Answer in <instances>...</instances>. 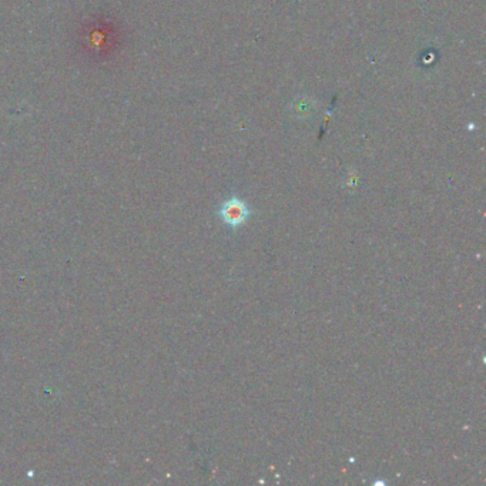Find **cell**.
<instances>
[{
  "label": "cell",
  "mask_w": 486,
  "mask_h": 486,
  "mask_svg": "<svg viewBox=\"0 0 486 486\" xmlns=\"http://www.w3.org/2000/svg\"><path fill=\"white\" fill-rule=\"evenodd\" d=\"M250 216L251 210L248 204L237 196L225 200L218 209V217L221 218V221L233 229L243 227L248 221Z\"/></svg>",
  "instance_id": "6da1fadb"
}]
</instances>
